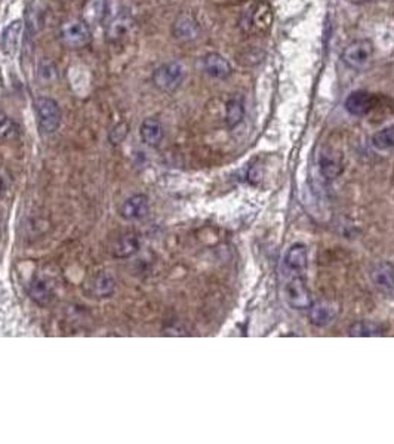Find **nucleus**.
Here are the masks:
<instances>
[{
	"label": "nucleus",
	"instance_id": "1",
	"mask_svg": "<svg viewBox=\"0 0 394 444\" xmlns=\"http://www.w3.org/2000/svg\"><path fill=\"white\" fill-rule=\"evenodd\" d=\"M274 14L269 0H255L243 15L242 29L253 36H265L273 26Z\"/></svg>",
	"mask_w": 394,
	"mask_h": 444
},
{
	"label": "nucleus",
	"instance_id": "2",
	"mask_svg": "<svg viewBox=\"0 0 394 444\" xmlns=\"http://www.w3.org/2000/svg\"><path fill=\"white\" fill-rule=\"evenodd\" d=\"M283 294L286 302L295 310L311 307L306 273H283Z\"/></svg>",
	"mask_w": 394,
	"mask_h": 444
},
{
	"label": "nucleus",
	"instance_id": "3",
	"mask_svg": "<svg viewBox=\"0 0 394 444\" xmlns=\"http://www.w3.org/2000/svg\"><path fill=\"white\" fill-rule=\"evenodd\" d=\"M60 40L68 49H82L92 42L90 26L80 19H68L60 27Z\"/></svg>",
	"mask_w": 394,
	"mask_h": 444
},
{
	"label": "nucleus",
	"instance_id": "4",
	"mask_svg": "<svg viewBox=\"0 0 394 444\" xmlns=\"http://www.w3.org/2000/svg\"><path fill=\"white\" fill-rule=\"evenodd\" d=\"M374 51V43L369 39H357L350 45H347L341 58L347 67L356 70V72H362L372 61Z\"/></svg>",
	"mask_w": 394,
	"mask_h": 444
},
{
	"label": "nucleus",
	"instance_id": "5",
	"mask_svg": "<svg viewBox=\"0 0 394 444\" xmlns=\"http://www.w3.org/2000/svg\"><path fill=\"white\" fill-rule=\"evenodd\" d=\"M184 79H185V68L178 61H171L157 67L152 76L153 85L159 90L166 92V93L177 90L181 86Z\"/></svg>",
	"mask_w": 394,
	"mask_h": 444
},
{
	"label": "nucleus",
	"instance_id": "6",
	"mask_svg": "<svg viewBox=\"0 0 394 444\" xmlns=\"http://www.w3.org/2000/svg\"><path fill=\"white\" fill-rule=\"evenodd\" d=\"M39 127L43 134H54L61 125V110L58 102L49 97H39L34 101Z\"/></svg>",
	"mask_w": 394,
	"mask_h": 444
},
{
	"label": "nucleus",
	"instance_id": "7",
	"mask_svg": "<svg viewBox=\"0 0 394 444\" xmlns=\"http://www.w3.org/2000/svg\"><path fill=\"white\" fill-rule=\"evenodd\" d=\"M307 248L303 243H295L285 255L282 273H307Z\"/></svg>",
	"mask_w": 394,
	"mask_h": 444
},
{
	"label": "nucleus",
	"instance_id": "8",
	"mask_svg": "<svg viewBox=\"0 0 394 444\" xmlns=\"http://www.w3.org/2000/svg\"><path fill=\"white\" fill-rule=\"evenodd\" d=\"M375 98L372 93H369L368 90H354L352 92L349 97H347L344 105L345 110L353 116H365L368 114L374 107Z\"/></svg>",
	"mask_w": 394,
	"mask_h": 444
},
{
	"label": "nucleus",
	"instance_id": "9",
	"mask_svg": "<svg viewBox=\"0 0 394 444\" xmlns=\"http://www.w3.org/2000/svg\"><path fill=\"white\" fill-rule=\"evenodd\" d=\"M134 29V19L131 15L120 14L114 17L106 29V38L110 43H119L129 36Z\"/></svg>",
	"mask_w": 394,
	"mask_h": 444
},
{
	"label": "nucleus",
	"instance_id": "10",
	"mask_svg": "<svg viewBox=\"0 0 394 444\" xmlns=\"http://www.w3.org/2000/svg\"><path fill=\"white\" fill-rule=\"evenodd\" d=\"M173 38L181 42H191L199 38L200 29L197 21L190 15H180L172 26Z\"/></svg>",
	"mask_w": 394,
	"mask_h": 444
},
{
	"label": "nucleus",
	"instance_id": "11",
	"mask_svg": "<svg viewBox=\"0 0 394 444\" xmlns=\"http://www.w3.org/2000/svg\"><path fill=\"white\" fill-rule=\"evenodd\" d=\"M148 212V198L144 194H135L127 198L120 207V216L126 221H138Z\"/></svg>",
	"mask_w": 394,
	"mask_h": 444
},
{
	"label": "nucleus",
	"instance_id": "12",
	"mask_svg": "<svg viewBox=\"0 0 394 444\" xmlns=\"http://www.w3.org/2000/svg\"><path fill=\"white\" fill-rule=\"evenodd\" d=\"M22 29H24V22L22 19H15L13 22L5 27L3 33H2V51L5 55L13 56L21 42V34H22Z\"/></svg>",
	"mask_w": 394,
	"mask_h": 444
},
{
	"label": "nucleus",
	"instance_id": "13",
	"mask_svg": "<svg viewBox=\"0 0 394 444\" xmlns=\"http://www.w3.org/2000/svg\"><path fill=\"white\" fill-rule=\"evenodd\" d=\"M205 72L215 79H227L231 74V65L223 55L216 52L207 54L203 58Z\"/></svg>",
	"mask_w": 394,
	"mask_h": 444
},
{
	"label": "nucleus",
	"instance_id": "14",
	"mask_svg": "<svg viewBox=\"0 0 394 444\" xmlns=\"http://www.w3.org/2000/svg\"><path fill=\"white\" fill-rule=\"evenodd\" d=\"M107 15V0H85L82 6V19L89 26L102 22Z\"/></svg>",
	"mask_w": 394,
	"mask_h": 444
},
{
	"label": "nucleus",
	"instance_id": "15",
	"mask_svg": "<svg viewBox=\"0 0 394 444\" xmlns=\"http://www.w3.org/2000/svg\"><path fill=\"white\" fill-rule=\"evenodd\" d=\"M372 280L381 292L391 294L394 290V267L390 262L378 264L372 271Z\"/></svg>",
	"mask_w": 394,
	"mask_h": 444
},
{
	"label": "nucleus",
	"instance_id": "16",
	"mask_svg": "<svg viewBox=\"0 0 394 444\" xmlns=\"http://www.w3.org/2000/svg\"><path fill=\"white\" fill-rule=\"evenodd\" d=\"M140 135L147 145L157 147L164 139V126L157 119L148 118L141 123Z\"/></svg>",
	"mask_w": 394,
	"mask_h": 444
},
{
	"label": "nucleus",
	"instance_id": "17",
	"mask_svg": "<svg viewBox=\"0 0 394 444\" xmlns=\"http://www.w3.org/2000/svg\"><path fill=\"white\" fill-rule=\"evenodd\" d=\"M320 172L326 180H335L340 177L342 172V160L338 154H335L333 151H324L320 154Z\"/></svg>",
	"mask_w": 394,
	"mask_h": 444
},
{
	"label": "nucleus",
	"instance_id": "18",
	"mask_svg": "<svg viewBox=\"0 0 394 444\" xmlns=\"http://www.w3.org/2000/svg\"><path fill=\"white\" fill-rule=\"evenodd\" d=\"M310 308H311V311H310L311 323L319 326V327L331 324L333 322V319H335V315H337V310H335V306H333V303H329V302H317Z\"/></svg>",
	"mask_w": 394,
	"mask_h": 444
},
{
	"label": "nucleus",
	"instance_id": "19",
	"mask_svg": "<svg viewBox=\"0 0 394 444\" xmlns=\"http://www.w3.org/2000/svg\"><path fill=\"white\" fill-rule=\"evenodd\" d=\"M30 296L34 302H38L39 306H46V303L51 302L54 296L52 286L43 278H34L30 286Z\"/></svg>",
	"mask_w": 394,
	"mask_h": 444
},
{
	"label": "nucleus",
	"instance_id": "20",
	"mask_svg": "<svg viewBox=\"0 0 394 444\" xmlns=\"http://www.w3.org/2000/svg\"><path fill=\"white\" fill-rule=\"evenodd\" d=\"M245 118V102L240 97H233L227 102V125L228 127L237 126Z\"/></svg>",
	"mask_w": 394,
	"mask_h": 444
},
{
	"label": "nucleus",
	"instance_id": "21",
	"mask_svg": "<svg viewBox=\"0 0 394 444\" xmlns=\"http://www.w3.org/2000/svg\"><path fill=\"white\" fill-rule=\"evenodd\" d=\"M114 289H116V282L109 273L100 274L94 280V285H92V290H94V294L98 298H110L114 294Z\"/></svg>",
	"mask_w": 394,
	"mask_h": 444
},
{
	"label": "nucleus",
	"instance_id": "22",
	"mask_svg": "<svg viewBox=\"0 0 394 444\" xmlns=\"http://www.w3.org/2000/svg\"><path fill=\"white\" fill-rule=\"evenodd\" d=\"M384 333V327L374 322H361L352 326L350 335L352 336H378Z\"/></svg>",
	"mask_w": 394,
	"mask_h": 444
},
{
	"label": "nucleus",
	"instance_id": "23",
	"mask_svg": "<svg viewBox=\"0 0 394 444\" xmlns=\"http://www.w3.org/2000/svg\"><path fill=\"white\" fill-rule=\"evenodd\" d=\"M138 248H140V243H138V239L135 236H125L118 241L114 255L118 258H127V256L134 255Z\"/></svg>",
	"mask_w": 394,
	"mask_h": 444
},
{
	"label": "nucleus",
	"instance_id": "24",
	"mask_svg": "<svg viewBox=\"0 0 394 444\" xmlns=\"http://www.w3.org/2000/svg\"><path fill=\"white\" fill-rule=\"evenodd\" d=\"M372 145L377 150H390L394 147V126L384 127L372 136Z\"/></svg>",
	"mask_w": 394,
	"mask_h": 444
},
{
	"label": "nucleus",
	"instance_id": "25",
	"mask_svg": "<svg viewBox=\"0 0 394 444\" xmlns=\"http://www.w3.org/2000/svg\"><path fill=\"white\" fill-rule=\"evenodd\" d=\"M14 131V123L8 114L0 111V139L8 138Z\"/></svg>",
	"mask_w": 394,
	"mask_h": 444
},
{
	"label": "nucleus",
	"instance_id": "26",
	"mask_svg": "<svg viewBox=\"0 0 394 444\" xmlns=\"http://www.w3.org/2000/svg\"><path fill=\"white\" fill-rule=\"evenodd\" d=\"M126 132H127V126L125 123H119L118 126H114V129L110 132V141L113 144H119L125 138Z\"/></svg>",
	"mask_w": 394,
	"mask_h": 444
}]
</instances>
